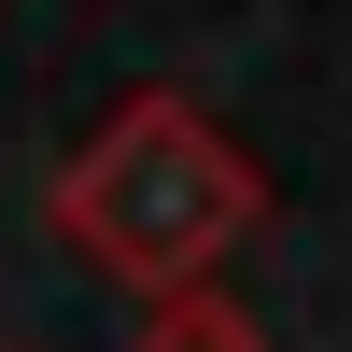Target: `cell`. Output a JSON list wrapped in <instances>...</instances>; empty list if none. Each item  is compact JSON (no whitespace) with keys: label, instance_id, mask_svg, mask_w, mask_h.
Wrapping results in <instances>:
<instances>
[{"label":"cell","instance_id":"obj_2","mask_svg":"<svg viewBox=\"0 0 352 352\" xmlns=\"http://www.w3.org/2000/svg\"><path fill=\"white\" fill-rule=\"evenodd\" d=\"M127 352H268V338H254V310H226L212 282H184V296H141Z\"/></svg>","mask_w":352,"mask_h":352},{"label":"cell","instance_id":"obj_1","mask_svg":"<svg viewBox=\"0 0 352 352\" xmlns=\"http://www.w3.org/2000/svg\"><path fill=\"white\" fill-rule=\"evenodd\" d=\"M254 212H268V184H254V169L226 155V127L184 113V99H127L99 155L56 169V240H71L85 268L141 282V296L212 282V254L240 240Z\"/></svg>","mask_w":352,"mask_h":352}]
</instances>
